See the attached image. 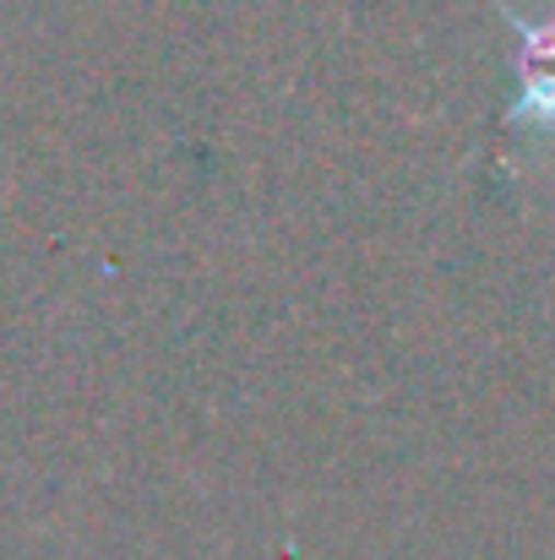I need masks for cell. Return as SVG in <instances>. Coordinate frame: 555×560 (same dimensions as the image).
<instances>
[{"mask_svg":"<svg viewBox=\"0 0 555 560\" xmlns=\"http://www.w3.org/2000/svg\"><path fill=\"white\" fill-rule=\"evenodd\" d=\"M512 22V71H518V93H512V126L529 137H555V16H507Z\"/></svg>","mask_w":555,"mask_h":560,"instance_id":"6da1fadb","label":"cell"}]
</instances>
